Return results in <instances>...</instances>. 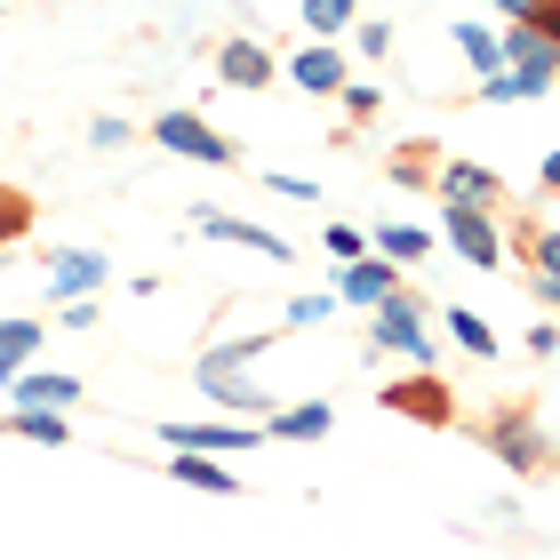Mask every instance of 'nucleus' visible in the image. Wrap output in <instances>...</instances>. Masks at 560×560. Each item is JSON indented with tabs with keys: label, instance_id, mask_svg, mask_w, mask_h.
Returning <instances> with one entry per match:
<instances>
[{
	"label": "nucleus",
	"instance_id": "nucleus-10",
	"mask_svg": "<svg viewBox=\"0 0 560 560\" xmlns=\"http://www.w3.org/2000/svg\"><path fill=\"white\" fill-rule=\"evenodd\" d=\"M48 296L57 304H72V296H96L113 280V265H105V248H48Z\"/></svg>",
	"mask_w": 560,
	"mask_h": 560
},
{
	"label": "nucleus",
	"instance_id": "nucleus-6",
	"mask_svg": "<svg viewBox=\"0 0 560 560\" xmlns=\"http://www.w3.org/2000/svg\"><path fill=\"white\" fill-rule=\"evenodd\" d=\"M432 200L441 209H489V217H504L513 209V192H504V176L489 168V161H441V176H432Z\"/></svg>",
	"mask_w": 560,
	"mask_h": 560
},
{
	"label": "nucleus",
	"instance_id": "nucleus-2",
	"mask_svg": "<svg viewBox=\"0 0 560 560\" xmlns=\"http://www.w3.org/2000/svg\"><path fill=\"white\" fill-rule=\"evenodd\" d=\"M480 448L497 456L504 472H521V480H545L552 472V441H545V424H537V400H504V409H489V424L472 432Z\"/></svg>",
	"mask_w": 560,
	"mask_h": 560
},
{
	"label": "nucleus",
	"instance_id": "nucleus-35",
	"mask_svg": "<svg viewBox=\"0 0 560 560\" xmlns=\"http://www.w3.org/2000/svg\"><path fill=\"white\" fill-rule=\"evenodd\" d=\"M89 137H96V152H113V144H129L137 129H129V120H96V129H89Z\"/></svg>",
	"mask_w": 560,
	"mask_h": 560
},
{
	"label": "nucleus",
	"instance_id": "nucleus-39",
	"mask_svg": "<svg viewBox=\"0 0 560 560\" xmlns=\"http://www.w3.org/2000/svg\"><path fill=\"white\" fill-rule=\"evenodd\" d=\"M497 9H504V16H521V0H497Z\"/></svg>",
	"mask_w": 560,
	"mask_h": 560
},
{
	"label": "nucleus",
	"instance_id": "nucleus-1",
	"mask_svg": "<svg viewBox=\"0 0 560 560\" xmlns=\"http://www.w3.org/2000/svg\"><path fill=\"white\" fill-rule=\"evenodd\" d=\"M361 337H369L376 352H393V361H409V369H432V361H441V345H432V304H424L417 280H400L385 304H369V313H361Z\"/></svg>",
	"mask_w": 560,
	"mask_h": 560
},
{
	"label": "nucleus",
	"instance_id": "nucleus-34",
	"mask_svg": "<svg viewBox=\"0 0 560 560\" xmlns=\"http://www.w3.org/2000/svg\"><path fill=\"white\" fill-rule=\"evenodd\" d=\"M528 352H537V361H552V352H560V320H537V328H528Z\"/></svg>",
	"mask_w": 560,
	"mask_h": 560
},
{
	"label": "nucleus",
	"instance_id": "nucleus-7",
	"mask_svg": "<svg viewBox=\"0 0 560 560\" xmlns=\"http://www.w3.org/2000/svg\"><path fill=\"white\" fill-rule=\"evenodd\" d=\"M441 241H448L472 272H504V224H497L489 209H441Z\"/></svg>",
	"mask_w": 560,
	"mask_h": 560
},
{
	"label": "nucleus",
	"instance_id": "nucleus-32",
	"mask_svg": "<svg viewBox=\"0 0 560 560\" xmlns=\"http://www.w3.org/2000/svg\"><path fill=\"white\" fill-rule=\"evenodd\" d=\"M480 96H489V105H528V89L513 81V72H489V81H480Z\"/></svg>",
	"mask_w": 560,
	"mask_h": 560
},
{
	"label": "nucleus",
	"instance_id": "nucleus-11",
	"mask_svg": "<svg viewBox=\"0 0 560 560\" xmlns=\"http://www.w3.org/2000/svg\"><path fill=\"white\" fill-rule=\"evenodd\" d=\"M296 81V96H337L345 81H352V65H345V48L337 40H304V48H289V65H280Z\"/></svg>",
	"mask_w": 560,
	"mask_h": 560
},
{
	"label": "nucleus",
	"instance_id": "nucleus-8",
	"mask_svg": "<svg viewBox=\"0 0 560 560\" xmlns=\"http://www.w3.org/2000/svg\"><path fill=\"white\" fill-rule=\"evenodd\" d=\"M504 72L528 89V96H552V81H560V48L545 40V33H528V24H504Z\"/></svg>",
	"mask_w": 560,
	"mask_h": 560
},
{
	"label": "nucleus",
	"instance_id": "nucleus-37",
	"mask_svg": "<svg viewBox=\"0 0 560 560\" xmlns=\"http://www.w3.org/2000/svg\"><path fill=\"white\" fill-rule=\"evenodd\" d=\"M528 296H537L545 313H560V280H528Z\"/></svg>",
	"mask_w": 560,
	"mask_h": 560
},
{
	"label": "nucleus",
	"instance_id": "nucleus-19",
	"mask_svg": "<svg viewBox=\"0 0 560 560\" xmlns=\"http://www.w3.org/2000/svg\"><path fill=\"white\" fill-rule=\"evenodd\" d=\"M328 432H337V409H328V400H296V409H272L265 417V441H328Z\"/></svg>",
	"mask_w": 560,
	"mask_h": 560
},
{
	"label": "nucleus",
	"instance_id": "nucleus-17",
	"mask_svg": "<svg viewBox=\"0 0 560 560\" xmlns=\"http://www.w3.org/2000/svg\"><path fill=\"white\" fill-rule=\"evenodd\" d=\"M369 248H376L385 265H400V272L417 280V272L432 265V248H441V241H432L424 224H376V233H369Z\"/></svg>",
	"mask_w": 560,
	"mask_h": 560
},
{
	"label": "nucleus",
	"instance_id": "nucleus-26",
	"mask_svg": "<svg viewBox=\"0 0 560 560\" xmlns=\"http://www.w3.org/2000/svg\"><path fill=\"white\" fill-rule=\"evenodd\" d=\"M33 217H40L33 192H24V185H0V248H16L24 233H33Z\"/></svg>",
	"mask_w": 560,
	"mask_h": 560
},
{
	"label": "nucleus",
	"instance_id": "nucleus-22",
	"mask_svg": "<svg viewBox=\"0 0 560 560\" xmlns=\"http://www.w3.org/2000/svg\"><path fill=\"white\" fill-rule=\"evenodd\" d=\"M441 328H448V337L472 352V361H497V352H504V337H497V328L472 313V304H448V313H441Z\"/></svg>",
	"mask_w": 560,
	"mask_h": 560
},
{
	"label": "nucleus",
	"instance_id": "nucleus-9",
	"mask_svg": "<svg viewBox=\"0 0 560 560\" xmlns=\"http://www.w3.org/2000/svg\"><path fill=\"white\" fill-rule=\"evenodd\" d=\"M168 448H192V456H248L265 448V424H241V417H209V424H161Z\"/></svg>",
	"mask_w": 560,
	"mask_h": 560
},
{
	"label": "nucleus",
	"instance_id": "nucleus-18",
	"mask_svg": "<svg viewBox=\"0 0 560 560\" xmlns=\"http://www.w3.org/2000/svg\"><path fill=\"white\" fill-rule=\"evenodd\" d=\"M168 480H185L200 497H241V472L224 456H192V448H168Z\"/></svg>",
	"mask_w": 560,
	"mask_h": 560
},
{
	"label": "nucleus",
	"instance_id": "nucleus-33",
	"mask_svg": "<svg viewBox=\"0 0 560 560\" xmlns=\"http://www.w3.org/2000/svg\"><path fill=\"white\" fill-rule=\"evenodd\" d=\"M361 57H369V65L393 57V24H361Z\"/></svg>",
	"mask_w": 560,
	"mask_h": 560
},
{
	"label": "nucleus",
	"instance_id": "nucleus-30",
	"mask_svg": "<svg viewBox=\"0 0 560 560\" xmlns=\"http://www.w3.org/2000/svg\"><path fill=\"white\" fill-rule=\"evenodd\" d=\"M265 185H272L280 200H304V209H313V200H320V185H313V176H296V168H272Z\"/></svg>",
	"mask_w": 560,
	"mask_h": 560
},
{
	"label": "nucleus",
	"instance_id": "nucleus-38",
	"mask_svg": "<svg viewBox=\"0 0 560 560\" xmlns=\"http://www.w3.org/2000/svg\"><path fill=\"white\" fill-rule=\"evenodd\" d=\"M537 185H545V192H560V144L545 152V168H537Z\"/></svg>",
	"mask_w": 560,
	"mask_h": 560
},
{
	"label": "nucleus",
	"instance_id": "nucleus-5",
	"mask_svg": "<svg viewBox=\"0 0 560 560\" xmlns=\"http://www.w3.org/2000/svg\"><path fill=\"white\" fill-rule=\"evenodd\" d=\"M161 152H176V161H200V168H241V144L217 129L209 113H192V105H176V113H152V129H144Z\"/></svg>",
	"mask_w": 560,
	"mask_h": 560
},
{
	"label": "nucleus",
	"instance_id": "nucleus-20",
	"mask_svg": "<svg viewBox=\"0 0 560 560\" xmlns=\"http://www.w3.org/2000/svg\"><path fill=\"white\" fill-rule=\"evenodd\" d=\"M9 393L24 400V409H72L89 385H81V376H65V369H24V376H9Z\"/></svg>",
	"mask_w": 560,
	"mask_h": 560
},
{
	"label": "nucleus",
	"instance_id": "nucleus-40",
	"mask_svg": "<svg viewBox=\"0 0 560 560\" xmlns=\"http://www.w3.org/2000/svg\"><path fill=\"white\" fill-rule=\"evenodd\" d=\"M552 472H560V448H552Z\"/></svg>",
	"mask_w": 560,
	"mask_h": 560
},
{
	"label": "nucleus",
	"instance_id": "nucleus-12",
	"mask_svg": "<svg viewBox=\"0 0 560 560\" xmlns=\"http://www.w3.org/2000/svg\"><path fill=\"white\" fill-rule=\"evenodd\" d=\"M217 81L224 89H248V96H265V89H280V57H272V48L265 40H224L217 48Z\"/></svg>",
	"mask_w": 560,
	"mask_h": 560
},
{
	"label": "nucleus",
	"instance_id": "nucleus-13",
	"mask_svg": "<svg viewBox=\"0 0 560 560\" xmlns=\"http://www.w3.org/2000/svg\"><path fill=\"white\" fill-rule=\"evenodd\" d=\"M400 280H409V272H400V265H385V257L369 248V257L337 265V304H352V313H369V304H385V296L400 289Z\"/></svg>",
	"mask_w": 560,
	"mask_h": 560
},
{
	"label": "nucleus",
	"instance_id": "nucleus-25",
	"mask_svg": "<svg viewBox=\"0 0 560 560\" xmlns=\"http://www.w3.org/2000/svg\"><path fill=\"white\" fill-rule=\"evenodd\" d=\"M352 16H361V0H296V24H304L313 40H337Z\"/></svg>",
	"mask_w": 560,
	"mask_h": 560
},
{
	"label": "nucleus",
	"instance_id": "nucleus-21",
	"mask_svg": "<svg viewBox=\"0 0 560 560\" xmlns=\"http://www.w3.org/2000/svg\"><path fill=\"white\" fill-rule=\"evenodd\" d=\"M40 320H0V393H9V376H24V369H33L40 361Z\"/></svg>",
	"mask_w": 560,
	"mask_h": 560
},
{
	"label": "nucleus",
	"instance_id": "nucleus-31",
	"mask_svg": "<svg viewBox=\"0 0 560 560\" xmlns=\"http://www.w3.org/2000/svg\"><path fill=\"white\" fill-rule=\"evenodd\" d=\"M328 313H337V296H289V328H313V320H328Z\"/></svg>",
	"mask_w": 560,
	"mask_h": 560
},
{
	"label": "nucleus",
	"instance_id": "nucleus-28",
	"mask_svg": "<svg viewBox=\"0 0 560 560\" xmlns=\"http://www.w3.org/2000/svg\"><path fill=\"white\" fill-rule=\"evenodd\" d=\"M337 105H345V120H376V113H385V89H369V81H345V89H337Z\"/></svg>",
	"mask_w": 560,
	"mask_h": 560
},
{
	"label": "nucleus",
	"instance_id": "nucleus-16",
	"mask_svg": "<svg viewBox=\"0 0 560 560\" xmlns=\"http://www.w3.org/2000/svg\"><path fill=\"white\" fill-rule=\"evenodd\" d=\"M513 217V209H504ZM521 248V265H528V280H560V233L552 224H537V217H513V241H504V257Z\"/></svg>",
	"mask_w": 560,
	"mask_h": 560
},
{
	"label": "nucleus",
	"instance_id": "nucleus-27",
	"mask_svg": "<svg viewBox=\"0 0 560 560\" xmlns=\"http://www.w3.org/2000/svg\"><path fill=\"white\" fill-rule=\"evenodd\" d=\"M328 257H337V265H352V257H369V233H361V224H352V217H328Z\"/></svg>",
	"mask_w": 560,
	"mask_h": 560
},
{
	"label": "nucleus",
	"instance_id": "nucleus-4",
	"mask_svg": "<svg viewBox=\"0 0 560 560\" xmlns=\"http://www.w3.org/2000/svg\"><path fill=\"white\" fill-rule=\"evenodd\" d=\"M192 385L209 393L224 417H241V424H265V417L280 409V400H265L257 385H248V361H241L233 345H209V352H200V361H192Z\"/></svg>",
	"mask_w": 560,
	"mask_h": 560
},
{
	"label": "nucleus",
	"instance_id": "nucleus-3",
	"mask_svg": "<svg viewBox=\"0 0 560 560\" xmlns=\"http://www.w3.org/2000/svg\"><path fill=\"white\" fill-rule=\"evenodd\" d=\"M376 409H393L400 424H424V432H456L465 417H456V393L441 369H409V376H385L376 385Z\"/></svg>",
	"mask_w": 560,
	"mask_h": 560
},
{
	"label": "nucleus",
	"instance_id": "nucleus-15",
	"mask_svg": "<svg viewBox=\"0 0 560 560\" xmlns=\"http://www.w3.org/2000/svg\"><path fill=\"white\" fill-rule=\"evenodd\" d=\"M441 161H448V144H432V137H400V144H393V161H385V176H393L400 192H432Z\"/></svg>",
	"mask_w": 560,
	"mask_h": 560
},
{
	"label": "nucleus",
	"instance_id": "nucleus-23",
	"mask_svg": "<svg viewBox=\"0 0 560 560\" xmlns=\"http://www.w3.org/2000/svg\"><path fill=\"white\" fill-rule=\"evenodd\" d=\"M0 432H16V441H40V448H65V441H72L65 409H16V417H0Z\"/></svg>",
	"mask_w": 560,
	"mask_h": 560
},
{
	"label": "nucleus",
	"instance_id": "nucleus-24",
	"mask_svg": "<svg viewBox=\"0 0 560 560\" xmlns=\"http://www.w3.org/2000/svg\"><path fill=\"white\" fill-rule=\"evenodd\" d=\"M448 40L465 48V65L480 72V81H489V72H504V40L489 33V24H448Z\"/></svg>",
	"mask_w": 560,
	"mask_h": 560
},
{
	"label": "nucleus",
	"instance_id": "nucleus-29",
	"mask_svg": "<svg viewBox=\"0 0 560 560\" xmlns=\"http://www.w3.org/2000/svg\"><path fill=\"white\" fill-rule=\"evenodd\" d=\"M513 24H528V33H545L552 48H560V0H521V16Z\"/></svg>",
	"mask_w": 560,
	"mask_h": 560
},
{
	"label": "nucleus",
	"instance_id": "nucleus-36",
	"mask_svg": "<svg viewBox=\"0 0 560 560\" xmlns=\"http://www.w3.org/2000/svg\"><path fill=\"white\" fill-rule=\"evenodd\" d=\"M65 328H96V296H72L65 304Z\"/></svg>",
	"mask_w": 560,
	"mask_h": 560
},
{
	"label": "nucleus",
	"instance_id": "nucleus-14",
	"mask_svg": "<svg viewBox=\"0 0 560 560\" xmlns=\"http://www.w3.org/2000/svg\"><path fill=\"white\" fill-rule=\"evenodd\" d=\"M192 224H200V241L257 248V257H272V265H289V257H296V248L280 241V233H265V224H248V217H233V209H192Z\"/></svg>",
	"mask_w": 560,
	"mask_h": 560
}]
</instances>
